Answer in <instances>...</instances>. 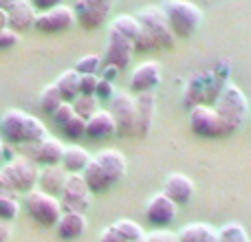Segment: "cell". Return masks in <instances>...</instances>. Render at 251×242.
Listing matches in <instances>:
<instances>
[{
  "instance_id": "cell-1",
  "label": "cell",
  "mask_w": 251,
  "mask_h": 242,
  "mask_svg": "<svg viewBox=\"0 0 251 242\" xmlns=\"http://www.w3.org/2000/svg\"><path fill=\"white\" fill-rule=\"evenodd\" d=\"M126 172H128V161H126L124 152L117 147H106V150L97 152L95 156H91L82 176L93 194H104L122 181Z\"/></svg>"
},
{
  "instance_id": "cell-2",
  "label": "cell",
  "mask_w": 251,
  "mask_h": 242,
  "mask_svg": "<svg viewBox=\"0 0 251 242\" xmlns=\"http://www.w3.org/2000/svg\"><path fill=\"white\" fill-rule=\"evenodd\" d=\"M0 134L4 141L13 143V145H26V143H35L40 139L49 137L47 125L38 117L25 113L20 108H9L0 117Z\"/></svg>"
},
{
  "instance_id": "cell-3",
  "label": "cell",
  "mask_w": 251,
  "mask_h": 242,
  "mask_svg": "<svg viewBox=\"0 0 251 242\" xmlns=\"http://www.w3.org/2000/svg\"><path fill=\"white\" fill-rule=\"evenodd\" d=\"M38 165L26 156H16L0 169V196L26 194L38 185Z\"/></svg>"
},
{
  "instance_id": "cell-4",
  "label": "cell",
  "mask_w": 251,
  "mask_h": 242,
  "mask_svg": "<svg viewBox=\"0 0 251 242\" xmlns=\"http://www.w3.org/2000/svg\"><path fill=\"white\" fill-rule=\"evenodd\" d=\"M176 38L192 35L203 22V11L190 0H163L159 4Z\"/></svg>"
},
{
  "instance_id": "cell-5",
  "label": "cell",
  "mask_w": 251,
  "mask_h": 242,
  "mask_svg": "<svg viewBox=\"0 0 251 242\" xmlns=\"http://www.w3.org/2000/svg\"><path fill=\"white\" fill-rule=\"evenodd\" d=\"M214 110L225 123L227 132L231 134L234 130H238L243 125L245 117H247V97L236 84H225V88L221 91V95L216 99Z\"/></svg>"
},
{
  "instance_id": "cell-6",
  "label": "cell",
  "mask_w": 251,
  "mask_h": 242,
  "mask_svg": "<svg viewBox=\"0 0 251 242\" xmlns=\"http://www.w3.org/2000/svg\"><path fill=\"white\" fill-rule=\"evenodd\" d=\"M22 205H25L26 214H29L40 227H55L60 216L64 214L60 198H55V196H51V194H44V192H40V190L26 192Z\"/></svg>"
},
{
  "instance_id": "cell-7",
  "label": "cell",
  "mask_w": 251,
  "mask_h": 242,
  "mask_svg": "<svg viewBox=\"0 0 251 242\" xmlns=\"http://www.w3.org/2000/svg\"><path fill=\"white\" fill-rule=\"evenodd\" d=\"M139 20V24L143 26V29L148 31V33L154 38L156 42V48H170L174 47V42H176V35H174L172 26H170L168 18H165L163 9L161 7H154V4H150V7H143L137 11V16H134Z\"/></svg>"
},
{
  "instance_id": "cell-8",
  "label": "cell",
  "mask_w": 251,
  "mask_h": 242,
  "mask_svg": "<svg viewBox=\"0 0 251 242\" xmlns=\"http://www.w3.org/2000/svg\"><path fill=\"white\" fill-rule=\"evenodd\" d=\"M190 130L201 139H214L229 134L216 110L212 106H203V104L194 106L190 110Z\"/></svg>"
},
{
  "instance_id": "cell-9",
  "label": "cell",
  "mask_w": 251,
  "mask_h": 242,
  "mask_svg": "<svg viewBox=\"0 0 251 242\" xmlns=\"http://www.w3.org/2000/svg\"><path fill=\"white\" fill-rule=\"evenodd\" d=\"M91 194L86 181H84L82 174H69L66 183L60 192V203L64 212H79L84 214L91 207Z\"/></svg>"
},
{
  "instance_id": "cell-10",
  "label": "cell",
  "mask_w": 251,
  "mask_h": 242,
  "mask_svg": "<svg viewBox=\"0 0 251 242\" xmlns=\"http://www.w3.org/2000/svg\"><path fill=\"white\" fill-rule=\"evenodd\" d=\"M22 147V156H26L29 161H33L35 165H60L62 163V154H64V143L55 137H44L35 143H26Z\"/></svg>"
},
{
  "instance_id": "cell-11",
  "label": "cell",
  "mask_w": 251,
  "mask_h": 242,
  "mask_svg": "<svg viewBox=\"0 0 251 242\" xmlns=\"http://www.w3.org/2000/svg\"><path fill=\"white\" fill-rule=\"evenodd\" d=\"M75 11L73 7H53L49 11H40L35 18V29L42 31V33H62V31H69L75 24Z\"/></svg>"
},
{
  "instance_id": "cell-12",
  "label": "cell",
  "mask_w": 251,
  "mask_h": 242,
  "mask_svg": "<svg viewBox=\"0 0 251 242\" xmlns=\"http://www.w3.org/2000/svg\"><path fill=\"white\" fill-rule=\"evenodd\" d=\"M134 55V42L122 35L119 31L108 26V38H106V64L122 71L126 64H130Z\"/></svg>"
},
{
  "instance_id": "cell-13",
  "label": "cell",
  "mask_w": 251,
  "mask_h": 242,
  "mask_svg": "<svg viewBox=\"0 0 251 242\" xmlns=\"http://www.w3.org/2000/svg\"><path fill=\"white\" fill-rule=\"evenodd\" d=\"M110 115L117 123V134H132L134 128V97L126 91H117L110 99Z\"/></svg>"
},
{
  "instance_id": "cell-14",
  "label": "cell",
  "mask_w": 251,
  "mask_h": 242,
  "mask_svg": "<svg viewBox=\"0 0 251 242\" xmlns=\"http://www.w3.org/2000/svg\"><path fill=\"white\" fill-rule=\"evenodd\" d=\"M176 218V205L161 192V194L152 196L146 205V220L150 222L154 229H165L170 227Z\"/></svg>"
},
{
  "instance_id": "cell-15",
  "label": "cell",
  "mask_w": 251,
  "mask_h": 242,
  "mask_svg": "<svg viewBox=\"0 0 251 242\" xmlns=\"http://www.w3.org/2000/svg\"><path fill=\"white\" fill-rule=\"evenodd\" d=\"M161 82V64L154 60L141 62L130 75V91L141 95V93H152Z\"/></svg>"
},
{
  "instance_id": "cell-16",
  "label": "cell",
  "mask_w": 251,
  "mask_h": 242,
  "mask_svg": "<svg viewBox=\"0 0 251 242\" xmlns=\"http://www.w3.org/2000/svg\"><path fill=\"white\" fill-rule=\"evenodd\" d=\"M156 113V101L152 93H141L134 97V128L132 137H146Z\"/></svg>"
},
{
  "instance_id": "cell-17",
  "label": "cell",
  "mask_w": 251,
  "mask_h": 242,
  "mask_svg": "<svg viewBox=\"0 0 251 242\" xmlns=\"http://www.w3.org/2000/svg\"><path fill=\"white\" fill-rule=\"evenodd\" d=\"M163 194L168 196L176 207L178 205H185V203H190V198L194 196V181H192L190 176H185V174L174 172L163 181Z\"/></svg>"
},
{
  "instance_id": "cell-18",
  "label": "cell",
  "mask_w": 251,
  "mask_h": 242,
  "mask_svg": "<svg viewBox=\"0 0 251 242\" xmlns=\"http://www.w3.org/2000/svg\"><path fill=\"white\" fill-rule=\"evenodd\" d=\"M75 20L84 26V29H97L101 26L106 20H108L110 9L106 7H97V4H91L86 0H75Z\"/></svg>"
},
{
  "instance_id": "cell-19",
  "label": "cell",
  "mask_w": 251,
  "mask_h": 242,
  "mask_svg": "<svg viewBox=\"0 0 251 242\" xmlns=\"http://www.w3.org/2000/svg\"><path fill=\"white\" fill-rule=\"evenodd\" d=\"M9 29H13L16 33L26 29H35V18H38V11L31 4V0H20L18 4H13L9 9Z\"/></svg>"
},
{
  "instance_id": "cell-20",
  "label": "cell",
  "mask_w": 251,
  "mask_h": 242,
  "mask_svg": "<svg viewBox=\"0 0 251 242\" xmlns=\"http://www.w3.org/2000/svg\"><path fill=\"white\" fill-rule=\"evenodd\" d=\"M55 231L62 240H77L86 231V216L79 212H64L55 225Z\"/></svg>"
},
{
  "instance_id": "cell-21",
  "label": "cell",
  "mask_w": 251,
  "mask_h": 242,
  "mask_svg": "<svg viewBox=\"0 0 251 242\" xmlns=\"http://www.w3.org/2000/svg\"><path fill=\"white\" fill-rule=\"evenodd\" d=\"M66 176H69V172H66L64 168H60V165H49V168H44L42 172L38 174L40 192L60 198V192L66 183Z\"/></svg>"
},
{
  "instance_id": "cell-22",
  "label": "cell",
  "mask_w": 251,
  "mask_h": 242,
  "mask_svg": "<svg viewBox=\"0 0 251 242\" xmlns=\"http://www.w3.org/2000/svg\"><path fill=\"white\" fill-rule=\"evenodd\" d=\"M117 134V123H115L110 110H97L91 119L86 121V137L88 139H106Z\"/></svg>"
},
{
  "instance_id": "cell-23",
  "label": "cell",
  "mask_w": 251,
  "mask_h": 242,
  "mask_svg": "<svg viewBox=\"0 0 251 242\" xmlns=\"http://www.w3.org/2000/svg\"><path fill=\"white\" fill-rule=\"evenodd\" d=\"M176 236L178 242H218V229L207 222H190Z\"/></svg>"
},
{
  "instance_id": "cell-24",
  "label": "cell",
  "mask_w": 251,
  "mask_h": 242,
  "mask_svg": "<svg viewBox=\"0 0 251 242\" xmlns=\"http://www.w3.org/2000/svg\"><path fill=\"white\" fill-rule=\"evenodd\" d=\"M91 161V154L84 150L82 145H66L64 147V154H62V168L66 169L69 174H82L84 168L88 165Z\"/></svg>"
},
{
  "instance_id": "cell-25",
  "label": "cell",
  "mask_w": 251,
  "mask_h": 242,
  "mask_svg": "<svg viewBox=\"0 0 251 242\" xmlns=\"http://www.w3.org/2000/svg\"><path fill=\"white\" fill-rule=\"evenodd\" d=\"M55 86H57V91L62 93L64 101H71V104H73V101L79 97V73L75 69L64 71V73L55 79Z\"/></svg>"
},
{
  "instance_id": "cell-26",
  "label": "cell",
  "mask_w": 251,
  "mask_h": 242,
  "mask_svg": "<svg viewBox=\"0 0 251 242\" xmlns=\"http://www.w3.org/2000/svg\"><path fill=\"white\" fill-rule=\"evenodd\" d=\"M40 108L44 110L47 115H53L57 108H60L62 104H64V97H62V93L57 91L55 84H49V86L42 88V93H40Z\"/></svg>"
},
{
  "instance_id": "cell-27",
  "label": "cell",
  "mask_w": 251,
  "mask_h": 242,
  "mask_svg": "<svg viewBox=\"0 0 251 242\" xmlns=\"http://www.w3.org/2000/svg\"><path fill=\"white\" fill-rule=\"evenodd\" d=\"M110 29L119 31L122 35H126L128 40H137L139 31H141V24H139V20L134 16H117L113 22H110Z\"/></svg>"
},
{
  "instance_id": "cell-28",
  "label": "cell",
  "mask_w": 251,
  "mask_h": 242,
  "mask_svg": "<svg viewBox=\"0 0 251 242\" xmlns=\"http://www.w3.org/2000/svg\"><path fill=\"white\" fill-rule=\"evenodd\" d=\"M218 242H251L249 234L240 222H225L218 229Z\"/></svg>"
},
{
  "instance_id": "cell-29",
  "label": "cell",
  "mask_w": 251,
  "mask_h": 242,
  "mask_svg": "<svg viewBox=\"0 0 251 242\" xmlns=\"http://www.w3.org/2000/svg\"><path fill=\"white\" fill-rule=\"evenodd\" d=\"M73 110H75L77 117L88 121L97 110H100V99H97L95 95H79L77 99L73 101Z\"/></svg>"
},
{
  "instance_id": "cell-30",
  "label": "cell",
  "mask_w": 251,
  "mask_h": 242,
  "mask_svg": "<svg viewBox=\"0 0 251 242\" xmlns=\"http://www.w3.org/2000/svg\"><path fill=\"white\" fill-rule=\"evenodd\" d=\"M60 130H62V134H66V137L73 139V141L79 137H86V119L73 115L64 125H60Z\"/></svg>"
},
{
  "instance_id": "cell-31",
  "label": "cell",
  "mask_w": 251,
  "mask_h": 242,
  "mask_svg": "<svg viewBox=\"0 0 251 242\" xmlns=\"http://www.w3.org/2000/svg\"><path fill=\"white\" fill-rule=\"evenodd\" d=\"M73 69L77 71L79 75H100L101 57L100 55H84V57H79Z\"/></svg>"
},
{
  "instance_id": "cell-32",
  "label": "cell",
  "mask_w": 251,
  "mask_h": 242,
  "mask_svg": "<svg viewBox=\"0 0 251 242\" xmlns=\"http://www.w3.org/2000/svg\"><path fill=\"white\" fill-rule=\"evenodd\" d=\"M18 209H20V205L13 196H0V220L11 222L18 216Z\"/></svg>"
},
{
  "instance_id": "cell-33",
  "label": "cell",
  "mask_w": 251,
  "mask_h": 242,
  "mask_svg": "<svg viewBox=\"0 0 251 242\" xmlns=\"http://www.w3.org/2000/svg\"><path fill=\"white\" fill-rule=\"evenodd\" d=\"M100 79V75H79V95H95Z\"/></svg>"
},
{
  "instance_id": "cell-34",
  "label": "cell",
  "mask_w": 251,
  "mask_h": 242,
  "mask_svg": "<svg viewBox=\"0 0 251 242\" xmlns=\"http://www.w3.org/2000/svg\"><path fill=\"white\" fill-rule=\"evenodd\" d=\"M152 48H156L154 38H152V35L141 26V31H139V35H137V40H134V51H152Z\"/></svg>"
},
{
  "instance_id": "cell-35",
  "label": "cell",
  "mask_w": 251,
  "mask_h": 242,
  "mask_svg": "<svg viewBox=\"0 0 251 242\" xmlns=\"http://www.w3.org/2000/svg\"><path fill=\"white\" fill-rule=\"evenodd\" d=\"M73 115H75L73 104H71V101H64V104H62L60 108H57L55 113L51 115V117H53V121H55V125H57V128H60V125H64L66 121H69L71 117H73Z\"/></svg>"
},
{
  "instance_id": "cell-36",
  "label": "cell",
  "mask_w": 251,
  "mask_h": 242,
  "mask_svg": "<svg viewBox=\"0 0 251 242\" xmlns=\"http://www.w3.org/2000/svg\"><path fill=\"white\" fill-rule=\"evenodd\" d=\"M143 242H178V236L168 229H154L150 234H146Z\"/></svg>"
},
{
  "instance_id": "cell-37",
  "label": "cell",
  "mask_w": 251,
  "mask_h": 242,
  "mask_svg": "<svg viewBox=\"0 0 251 242\" xmlns=\"http://www.w3.org/2000/svg\"><path fill=\"white\" fill-rule=\"evenodd\" d=\"M18 40H20V33H16L13 29H2V31H0V48L16 47Z\"/></svg>"
},
{
  "instance_id": "cell-38",
  "label": "cell",
  "mask_w": 251,
  "mask_h": 242,
  "mask_svg": "<svg viewBox=\"0 0 251 242\" xmlns=\"http://www.w3.org/2000/svg\"><path fill=\"white\" fill-rule=\"evenodd\" d=\"M115 93H117V91H115V84L113 82L100 79V86H97V93H95L97 99H113Z\"/></svg>"
},
{
  "instance_id": "cell-39",
  "label": "cell",
  "mask_w": 251,
  "mask_h": 242,
  "mask_svg": "<svg viewBox=\"0 0 251 242\" xmlns=\"http://www.w3.org/2000/svg\"><path fill=\"white\" fill-rule=\"evenodd\" d=\"M31 4L35 7V11H49V9H53V7L64 4V0H31Z\"/></svg>"
},
{
  "instance_id": "cell-40",
  "label": "cell",
  "mask_w": 251,
  "mask_h": 242,
  "mask_svg": "<svg viewBox=\"0 0 251 242\" xmlns=\"http://www.w3.org/2000/svg\"><path fill=\"white\" fill-rule=\"evenodd\" d=\"M100 242H126V240L117 234V231L113 229V227H106V229L101 231V236H100ZM141 242H143V240H141Z\"/></svg>"
},
{
  "instance_id": "cell-41",
  "label": "cell",
  "mask_w": 251,
  "mask_h": 242,
  "mask_svg": "<svg viewBox=\"0 0 251 242\" xmlns=\"http://www.w3.org/2000/svg\"><path fill=\"white\" fill-rule=\"evenodd\" d=\"M11 236V225L7 220H0V242H7Z\"/></svg>"
},
{
  "instance_id": "cell-42",
  "label": "cell",
  "mask_w": 251,
  "mask_h": 242,
  "mask_svg": "<svg viewBox=\"0 0 251 242\" xmlns=\"http://www.w3.org/2000/svg\"><path fill=\"white\" fill-rule=\"evenodd\" d=\"M119 73V69H115V66H110V64H106V69H104V73L100 75L101 79H106V82H113L115 79V75Z\"/></svg>"
},
{
  "instance_id": "cell-43",
  "label": "cell",
  "mask_w": 251,
  "mask_h": 242,
  "mask_svg": "<svg viewBox=\"0 0 251 242\" xmlns=\"http://www.w3.org/2000/svg\"><path fill=\"white\" fill-rule=\"evenodd\" d=\"M86 2H91V4H97V7H106V9H113L115 0H86Z\"/></svg>"
},
{
  "instance_id": "cell-44",
  "label": "cell",
  "mask_w": 251,
  "mask_h": 242,
  "mask_svg": "<svg viewBox=\"0 0 251 242\" xmlns=\"http://www.w3.org/2000/svg\"><path fill=\"white\" fill-rule=\"evenodd\" d=\"M2 29H9V13L4 9H0V31Z\"/></svg>"
},
{
  "instance_id": "cell-45",
  "label": "cell",
  "mask_w": 251,
  "mask_h": 242,
  "mask_svg": "<svg viewBox=\"0 0 251 242\" xmlns=\"http://www.w3.org/2000/svg\"><path fill=\"white\" fill-rule=\"evenodd\" d=\"M20 0H0V9H4V11H9V9L13 7V4H18Z\"/></svg>"
},
{
  "instance_id": "cell-46",
  "label": "cell",
  "mask_w": 251,
  "mask_h": 242,
  "mask_svg": "<svg viewBox=\"0 0 251 242\" xmlns=\"http://www.w3.org/2000/svg\"><path fill=\"white\" fill-rule=\"evenodd\" d=\"M2 154H4V139H2V134H0V161H2Z\"/></svg>"
}]
</instances>
